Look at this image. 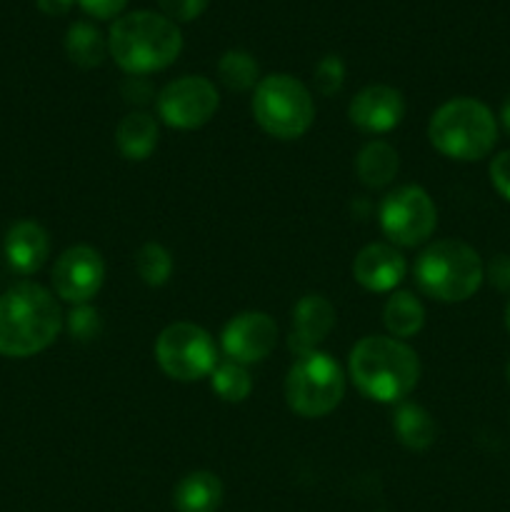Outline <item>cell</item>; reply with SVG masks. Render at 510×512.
<instances>
[{"label": "cell", "mask_w": 510, "mask_h": 512, "mask_svg": "<svg viewBox=\"0 0 510 512\" xmlns=\"http://www.w3.org/2000/svg\"><path fill=\"white\" fill-rule=\"evenodd\" d=\"M63 313L50 290L38 283H18L0 295V355L30 358L55 343Z\"/></svg>", "instance_id": "1"}, {"label": "cell", "mask_w": 510, "mask_h": 512, "mask_svg": "<svg viewBox=\"0 0 510 512\" xmlns=\"http://www.w3.org/2000/svg\"><path fill=\"white\" fill-rule=\"evenodd\" d=\"M350 380L375 403H400L420 380L418 353L393 335H368L350 350Z\"/></svg>", "instance_id": "2"}, {"label": "cell", "mask_w": 510, "mask_h": 512, "mask_svg": "<svg viewBox=\"0 0 510 512\" xmlns=\"http://www.w3.org/2000/svg\"><path fill=\"white\" fill-rule=\"evenodd\" d=\"M183 50L180 28L163 13L135 10L113 23L108 53L130 75H148L175 63Z\"/></svg>", "instance_id": "3"}, {"label": "cell", "mask_w": 510, "mask_h": 512, "mask_svg": "<svg viewBox=\"0 0 510 512\" xmlns=\"http://www.w3.org/2000/svg\"><path fill=\"white\" fill-rule=\"evenodd\" d=\"M428 138L445 158L473 163L485 158L498 143V120L480 100L453 98L433 113Z\"/></svg>", "instance_id": "4"}, {"label": "cell", "mask_w": 510, "mask_h": 512, "mask_svg": "<svg viewBox=\"0 0 510 512\" xmlns=\"http://www.w3.org/2000/svg\"><path fill=\"white\" fill-rule=\"evenodd\" d=\"M483 280V260L463 240H435L415 263L418 288L440 303H463L473 298Z\"/></svg>", "instance_id": "5"}, {"label": "cell", "mask_w": 510, "mask_h": 512, "mask_svg": "<svg viewBox=\"0 0 510 512\" xmlns=\"http://www.w3.org/2000/svg\"><path fill=\"white\" fill-rule=\"evenodd\" d=\"M253 115L260 128L273 138L295 140L308 133L313 125V95L293 75H268L255 85Z\"/></svg>", "instance_id": "6"}, {"label": "cell", "mask_w": 510, "mask_h": 512, "mask_svg": "<svg viewBox=\"0 0 510 512\" xmlns=\"http://www.w3.org/2000/svg\"><path fill=\"white\" fill-rule=\"evenodd\" d=\"M345 395V375L338 360L328 353L300 355L285 378V400L303 418H323L333 413Z\"/></svg>", "instance_id": "7"}, {"label": "cell", "mask_w": 510, "mask_h": 512, "mask_svg": "<svg viewBox=\"0 0 510 512\" xmlns=\"http://www.w3.org/2000/svg\"><path fill=\"white\" fill-rule=\"evenodd\" d=\"M155 360L168 378L193 383L218 365V348L208 330L195 323H173L155 340Z\"/></svg>", "instance_id": "8"}, {"label": "cell", "mask_w": 510, "mask_h": 512, "mask_svg": "<svg viewBox=\"0 0 510 512\" xmlns=\"http://www.w3.org/2000/svg\"><path fill=\"white\" fill-rule=\"evenodd\" d=\"M438 210L420 185L395 188L380 205V228L385 238L400 248H418L433 235Z\"/></svg>", "instance_id": "9"}, {"label": "cell", "mask_w": 510, "mask_h": 512, "mask_svg": "<svg viewBox=\"0 0 510 512\" xmlns=\"http://www.w3.org/2000/svg\"><path fill=\"white\" fill-rule=\"evenodd\" d=\"M158 115L178 130L203 128L218 113V90L203 75H183L158 93Z\"/></svg>", "instance_id": "10"}, {"label": "cell", "mask_w": 510, "mask_h": 512, "mask_svg": "<svg viewBox=\"0 0 510 512\" xmlns=\"http://www.w3.org/2000/svg\"><path fill=\"white\" fill-rule=\"evenodd\" d=\"M105 280V263L100 253L90 245L68 248L53 268L55 295L65 303L83 305L95 298Z\"/></svg>", "instance_id": "11"}, {"label": "cell", "mask_w": 510, "mask_h": 512, "mask_svg": "<svg viewBox=\"0 0 510 512\" xmlns=\"http://www.w3.org/2000/svg\"><path fill=\"white\" fill-rule=\"evenodd\" d=\"M225 355L240 365L260 363L268 358L278 345V325L268 313L248 310L230 320L220 335Z\"/></svg>", "instance_id": "12"}, {"label": "cell", "mask_w": 510, "mask_h": 512, "mask_svg": "<svg viewBox=\"0 0 510 512\" xmlns=\"http://www.w3.org/2000/svg\"><path fill=\"white\" fill-rule=\"evenodd\" d=\"M405 115V100L400 90L390 85H368L350 100L348 118L363 133H388L400 125Z\"/></svg>", "instance_id": "13"}, {"label": "cell", "mask_w": 510, "mask_h": 512, "mask_svg": "<svg viewBox=\"0 0 510 512\" xmlns=\"http://www.w3.org/2000/svg\"><path fill=\"white\" fill-rule=\"evenodd\" d=\"M405 273H408V263H405L403 253L388 243L365 245L353 260L355 280L373 293L393 290L395 285L403 283Z\"/></svg>", "instance_id": "14"}, {"label": "cell", "mask_w": 510, "mask_h": 512, "mask_svg": "<svg viewBox=\"0 0 510 512\" xmlns=\"http://www.w3.org/2000/svg\"><path fill=\"white\" fill-rule=\"evenodd\" d=\"M335 328V308L323 295H303L293 310V333H290V350L305 355L313 353L315 345L328 338Z\"/></svg>", "instance_id": "15"}, {"label": "cell", "mask_w": 510, "mask_h": 512, "mask_svg": "<svg viewBox=\"0 0 510 512\" xmlns=\"http://www.w3.org/2000/svg\"><path fill=\"white\" fill-rule=\"evenodd\" d=\"M5 260L20 275H33L43 268L50 253V238L35 220H18L10 225L3 243Z\"/></svg>", "instance_id": "16"}, {"label": "cell", "mask_w": 510, "mask_h": 512, "mask_svg": "<svg viewBox=\"0 0 510 512\" xmlns=\"http://www.w3.org/2000/svg\"><path fill=\"white\" fill-rule=\"evenodd\" d=\"M173 505L178 512H218L223 505V483L208 470L188 473L175 485Z\"/></svg>", "instance_id": "17"}, {"label": "cell", "mask_w": 510, "mask_h": 512, "mask_svg": "<svg viewBox=\"0 0 510 512\" xmlns=\"http://www.w3.org/2000/svg\"><path fill=\"white\" fill-rule=\"evenodd\" d=\"M115 143L123 158L128 160H145L158 145V120L153 115L135 110L128 113L115 128Z\"/></svg>", "instance_id": "18"}, {"label": "cell", "mask_w": 510, "mask_h": 512, "mask_svg": "<svg viewBox=\"0 0 510 512\" xmlns=\"http://www.w3.org/2000/svg\"><path fill=\"white\" fill-rule=\"evenodd\" d=\"M400 168L398 150L385 140H370L355 158V173L365 188H385L395 180Z\"/></svg>", "instance_id": "19"}, {"label": "cell", "mask_w": 510, "mask_h": 512, "mask_svg": "<svg viewBox=\"0 0 510 512\" xmlns=\"http://www.w3.org/2000/svg\"><path fill=\"white\" fill-rule=\"evenodd\" d=\"M393 428L400 443L408 450H418V453L428 450L435 443V435H438L433 415L415 403H403L395 410Z\"/></svg>", "instance_id": "20"}, {"label": "cell", "mask_w": 510, "mask_h": 512, "mask_svg": "<svg viewBox=\"0 0 510 512\" xmlns=\"http://www.w3.org/2000/svg\"><path fill=\"white\" fill-rule=\"evenodd\" d=\"M65 53L70 63L83 70L98 68L108 55V40L100 35V30L90 23H73L65 35Z\"/></svg>", "instance_id": "21"}, {"label": "cell", "mask_w": 510, "mask_h": 512, "mask_svg": "<svg viewBox=\"0 0 510 512\" xmlns=\"http://www.w3.org/2000/svg\"><path fill=\"white\" fill-rule=\"evenodd\" d=\"M383 323L393 338H413L425 325L423 303L413 293H408V290L393 293L383 308Z\"/></svg>", "instance_id": "22"}, {"label": "cell", "mask_w": 510, "mask_h": 512, "mask_svg": "<svg viewBox=\"0 0 510 512\" xmlns=\"http://www.w3.org/2000/svg\"><path fill=\"white\" fill-rule=\"evenodd\" d=\"M218 75L225 88L238 90V93L255 88L260 83L258 60L250 53H245V50H228V53H223V58L218 60Z\"/></svg>", "instance_id": "23"}, {"label": "cell", "mask_w": 510, "mask_h": 512, "mask_svg": "<svg viewBox=\"0 0 510 512\" xmlns=\"http://www.w3.org/2000/svg\"><path fill=\"white\" fill-rule=\"evenodd\" d=\"M213 380V390L225 400V403H243L253 390V380H250L245 365L235 363V360H225V363L215 365L210 373Z\"/></svg>", "instance_id": "24"}, {"label": "cell", "mask_w": 510, "mask_h": 512, "mask_svg": "<svg viewBox=\"0 0 510 512\" xmlns=\"http://www.w3.org/2000/svg\"><path fill=\"white\" fill-rule=\"evenodd\" d=\"M135 270L145 285L160 288V285L168 283L170 273H173V255L168 253L165 245L145 243L135 255Z\"/></svg>", "instance_id": "25"}, {"label": "cell", "mask_w": 510, "mask_h": 512, "mask_svg": "<svg viewBox=\"0 0 510 512\" xmlns=\"http://www.w3.org/2000/svg\"><path fill=\"white\" fill-rule=\"evenodd\" d=\"M68 323V333L73 335L80 343H88V340L98 338L100 330H103V320H100V313L95 308H90L88 303L75 305L73 310L65 318Z\"/></svg>", "instance_id": "26"}, {"label": "cell", "mask_w": 510, "mask_h": 512, "mask_svg": "<svg viewBox=\"0 0 510 512\" xmlns=\"http://www.w3.org/2000/svg\"><path fill=\"white\" fill-rule=\"evenodd\" d=\"M345 65L338 55H325L315 68V88L323 95H333L343 88Z\"/></svg>", "instance_id": "27"}, {"label": "cell", "mask_w": 510, "mask_h": 512, "mask_svg": "<svg viewBox=\"0 0 510 512\" xmlns=\"http://www.w3.org/2000/svg\"><path fill=\"white\" fill-rule=\"evenodd\" d=\"M158 5L163 8L165 18H170L175 23H188L195 20L198 15H203V10L208 8V0H158Z\"/></svg>", "instance_id": "28"}, {"label": "cell", "mask_w": 510, "mask_h": 512, "mask_svg": "<svg viewBox=\"0 0 510 512\" xmlns=\"http://www.w3.org/2000/svg\"><path fill=\"white\" fill-rule=\"evenodd\" d=\"M485 280L500 293H510V255H493L485 265Z\"/></svg>", "instance_id": "29"}, {"label": "cell", "mask_w": 510, "mask_h": 512, "mask_svg": "<svg viewBox=\"0 0 510 512\" xmlns=\"http://www.w3.org/2000/svg\"><path fill=\"white\" fill-rule=\"evenodd\" d=\"M490 180L493 188L510 203V150H503L490 160Z\"/></svg>", "instance_id": "30"}, {"label": "cell", "mask_w": 510, "mask_h": 512, "mask_svg": "<svg viewBox=\"0 0 510 512\" xmlns=\"http://www.w3.org/2000/svg\"><path fill=\"white\" fill-rule=\"evenodd\" d=\"M80 8L88 15L98 20H110L115 15L123 13V8L128 5V0H78Z\"/></svg>", "instance_id": "31"}, {"label": "cell", "mask_w": 510, "mask_h": 512, "mask_svg": "<svg viewBox=\"0 0 510 512\" xmlns=\"http://www.w3.org/2000/svg\"><path fill=\"white\" fill-rule=\"evenodd\" d=\"M35 3H38V8L43 10L45 15H65L68 13L70 8H73V3L75 0H35Z\"/></svg>", "instance_id": "32"}, {"label": "cell", "mask_w": 510, "mask_h": 512, "mask_svg": "<svg viewBox=\"0 0 510 512\" xmlns=\"http://www.w3.org/2000/svg\"><path fill=\"white\" fill-rule=\"evenodd\" d=\"M500 125L505 128V133H510V95L500 105Z\"/></svg>", "instance_id": "33"}, {"label": "cell", "mask_w": 510, "mask_h": 512, "mask_svg": "<svg viewBox=\"0 0 510 512\" xmlns=\"http://www.w3.org/2000/svg\"><path fill=\"white\" fill-rule=\"evenodd\" d=\"M505 328H508V333H510V303H508V308H505Z\"/></svg>", "instance_id": "34"}, {"label": "cell", "mask_w": 510, "mask_h": 512, "mask_svg": "<svg viewBox=\"0 0 510 512\" xmlns=\"http://www.w3.org/2000/svg\"><path fill=\"white\" fill-rule=\"evenodd\" d=\"M505 375H508V383H510V363H508V368H505Z\"/></svg>", "instance_id": "35"}]
</instances>
